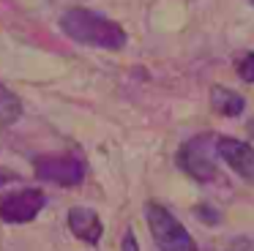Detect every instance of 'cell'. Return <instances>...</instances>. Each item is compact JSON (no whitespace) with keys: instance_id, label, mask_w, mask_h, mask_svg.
Returning <instances> with one entry per match:
<instances>
[{"instance_id":"cell-4","label":"cell","mask_w":254,"mask_h":251,"mask_svg":"<svg viewBox=\"0 0 254 251\" xmlns=\"http://www.w3.org/2000/svg\"><path fill=\"white\" fill-rule=\"evenodd\" d=\"M36 178L44 183H55L63 188H74L85 180V161L71 153H55V156H39L36 158Z\"/></svg>"},{"instance_id":"cell-2","label":"cell","mask_w":254,"mask_h":251,"mask_svg":"<svg viewBox=\"0 0 254 251\" xmlns=\"http://www.w3.org/2000/svg\"><path fill=\"white\" fill-rule=\"evenodd\" d=\"M216 156H219V136L197 134L178 150V167L199 183H208L216 178Z\"/></svg>"},{"instance_id":"cell-3","label":"cell","mask_w":254,"mask_h":251,"mask_svg":"<svg viewBox=\"0 0 254 251\" xmlns=\"http://www.w3.org/2000/svg\"><path fill=\"white\" fill-rule=\"evenodd\" d=\"M145 218H148V227H150V238L161 251H197L194 238L183 229V224L164 205L150 202L145 207Z\"/></svg>"},{"instance_id":"cell-8","label":"cell","mask_w":254,"mask_h":251,"mask_svg":"<svg viewBox=\"0 0 254 251\" xmlns=\"http://www.w3.org/2000/svg\"><path fill=\"white\" fill-rule=\"evenodd\" d=\"M210 107L219 115H224V118H238V115L246 109V98H243L241 93L230 90V87L213 85L210 87Z\"/></svg>"},{"instance_id":"cell-11","label":"cell","mask_w":254,"mask_h":251,"mask_svg":"<svg viewBox=\"0 0 254 251\" xmlns=\"http://www.w3.org/2000/svg\"><path fill=\"white\" fill-rule=\"evenodd\" d=\"M123 251H139L137 249V240H134V232L123 235Z\"/></svg>"},{"instance_id":"cell-1","label":"cell","mask_w":254,"mask_h":251,"mask_svg":"<svg viewBox=\"0 0 254 251\" xmlns=\"http://www.w3.org/2000/svg\"><path fill=\"white\" fill-rule=\"evenodd\" d=\"M61 30L68 38L99 49H123L126 47V30L118 22L107 19L99 11H90L85 5L66 8L61 16Z\"/></svg>"},{"instance_id":"cell-12","label":"cell","mask_w":254,"mask_h":251,"mask_svg":"<svg viewBox=\"0 0 254 251\" xmlns=\"http://www.w3.org/2000/svg\"><path fill=\"white\" fill-rule=\"evenodd\" d=\"M11 180H17V175H14V172H6V169H0V186L11 183Z\"/></svg>"},{"instance_id":"cell-9","label":"cell","mask_w":254,"mask_h":251,"mask_svg":"<svg viewBox=\"0 0 254 251\" xmlns=\"http://www.w3.org/2000/svg\"><path fill=\"white\" fill-rule=\"evenodd\" d=\"M19 115H22V101H19V96L0 82V126L17 123Z\"/></svg>"},{"instance_id":"cell-13","label":"cell","mask_w":254,"mask_h":251,"mask_svg":"<svg viewBox=\"0 0 254 251\" xmlns=\"http://www.w3.org/2000/svg\"><path fill=\"white\" fill-rule=\"evenodd\" d=\"M249 3H252V5H254V0H249Z\"/></svg>"},{"instance_id":"cell-5","label":"cell","mask_w":254,"mask_h":251,"mask_svg":"<svg viewBox=\"0 0 254 251\" xmlns=\"http://www.w3.org/2000/svg\"><path fill=\"white\" fill-rule=\"evenodd\" d=\"M47 205V194L41 188H22L0 199V221L6 224H28Z\"/></svg>"},{"instance_id":"cell-6","label":"cell","mask_w":254,"mask_h":251,"mask_svg":"<svg viewBox=\"0 0 254 251\" xmlns=\"http://www.w3.org/2000/svg\"><path fill=\"white\" fill-rule=\"evenodd\" d=\"M219 156L235 175H241L246 183H254V147L235 136H219Z\"/></svg>"},{"instance_id":"cell-10","label":"cell","mask_w":254,"mask_h":251,"mask_svg":"<svg viewBox=\"0 0 254 251\" xmlns=\"http://www.w3.org/2000/svg\"><path fill=\"white\" fill-rule=\"evenodd\" d=\"M235 71L243 82H254V52H243L235 60Z\"/></svg>"},{"instance_id":"cell-7","label":"cell","mask_w":254,"mask_h":251,"mask_svg":"<svg viewBox=\"0 0 254 251\" xmlns=\"http://www.w3.org/2000/svg\"><path fill=\"white\" fill-rule=\"evenodd\" d=\"M68 229H71L79 240H85V243H90V246H96L101 240V235H104L101 218L96 216L90 207H82V205L68 210Z\"/></svg>"}]
</instances>
